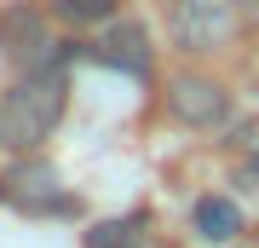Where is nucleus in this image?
<instances>
[{
  "instance_id": "nucleus-1",
  "label": "nucleus",
  "mask_w": 259,
  "mask_h": 248,
  "mask_svg": "<svg viewBox=\"0 0 259 248\" xmlns=\"http://www.w3.org/2000/svg\"><path fill=\"white\" fill-rule=\"evenodd\" d=\"M64 110H69V64L18 75V81L0 92V150L35 156L52 138V127L64 121Z\"/></svg>"
},
{
  "instance_id": "nucleus-2",
  "label": "nucleus",
  "mask_w": 259,
  "mask_h": 248,
  "mask_svg": "<svg viewBox=\"0 0 259 248\" xmlns=\"http://www.w3.org/2000/svg\"><path fill=\"white\" fill-rule=\"evenodd\" d=\"M58 18L40 6H12L0 12V58H6L18 75H35V69H58L64 64V41H58Z\"/></svg>"
},
{
  "instance_id": "nucleus-3",
  "label": "nucleus",
  "mask_w": 259,
  "mask_h": 248,
  "mask_svg": "<svg viewBox=\"0 0 259 248\" xmlns=\"http://www.w3.org/2000/svg\"><path fill=\"white\" fill-rule=\"evenodd\" d=\"M167 29H173L179 52H225L242 35V0H173L167 12Z\"/></svg>"
},
{
  "instance_id": "nucleus-4",
  "label": "nucleus",
  "mask_w": 259,
  "mask_h": 248,
  "mask_svg": "<svg viewBox=\"0 0 259 248\" xmlns=\"http://www.w3.org/2000/svg\"><path fill=\"white\" fill-rule=\"evenodd\" d=\"M167 104H173V116L185 121V127L207 133V127H219V121L231 116V87L202 75V69H185V75H173V87H167Z\"/></svg>"
},
{
  "instance_id": "nucleus-5",
  "label": "nucleus",
  "mask_w": 259,
  "mask_h": 248,
  "mask_svg": "<svg viewBox=\"0 0 259 248\" xmlns=\"http://www.w3.org/2000/svg\"><path fill=\"white\" fill-rule=\"evenodd\" d=\"M87 52L98 58V64H110L121 75H139V81H150V29L139 18H115L98 29V41L87 46Z\"/></svg>"
},
{
  "instance_id": "nucleus-6",
  "label": "nucleus",
  "mask_w": 259,
  "mask_h": 248,
  "mask_svg": "<svg viewBox=\"0 0 259 248\" xmlns=\"http://www.w3.org/2000/svg\"><path fill=\"white\" fill-rule=\"evenodd\" d=\"M190 220H196V231H202V242H231V237H242V208L231 202V196H196Z\"/></svg>"
},
{
  "instance_id": "nucleus-7",
  "label": "nucleus",
  "mask_w": 259,
  "mask_h": 248,
  "mask_svg": "<svg viewBox=\"0 0 259 248\" xmlns=\"http://www.w3.org/2000/svg\"><path fill=\"white\" fill-rule=\"evenodd\" d=\"M52 18L64 29H104L121 18V0H52Z\"/></svg>"
}]
</instances>
